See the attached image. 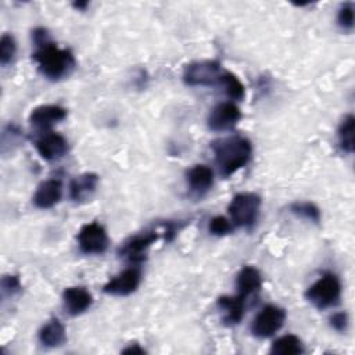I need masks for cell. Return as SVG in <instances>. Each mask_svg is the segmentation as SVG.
I'll list each match as a JSON object with an SVG mask.
<instances>
[{
    "label": "cell",
    "mask_w": 355,
    "mask_h": 355,
    "mask_svg": "<svg viewBox=\"0 0 355 355\" xmlns=\"http://www.w3.org/2000/svg\"><path fill=\"white\" fill-rule=\"evenodd\" d=\"M187 184L191 190V193L197 194V196H202L205 194L214 184V172L209 166L207 165H194L191 166L187 173Z\"/></svg>",
    "instance_id": "cell-16"
},
{
    "label": "cell",
    "mask_w": 355,
    "mask_h": 355,
    "mask_svg": "<svg viewBox=\"0 0 355 355\" xmlns=\"http://www.w3.org/2000/svg\"><path fill=\"white\" fill-rule=\"evenodd\" d=\"M330 324L337 331H345L348 326V315L345 312H337L330 318Z\"/></svg>",
    "instance_id": "cell-27"
},
{
    "label": "cell",
    "mask_w": 355,
    "mask_h": 355,
    "mask_svg": "<svg viewBox=\"0 0 355 355\" xmlns=\"http://www.w3.org/2000/svg\"><path fill=\"white\" fill-rule=\"evenodd\" d=\"M341 295V283L333 273L323 275L305 291V298L318 309L336 305Z\"/></svg>",
    "instance_id": "cell-3"
},
{
    "label": "cell",
    "mask_w": 355,
    "mask_h": 355,
    "mask_svg": "<svg viewBox=\"0 0 355 355\" xmlns=\"http://www.w3.org/2000/svg\"><path fill=\"white\" fill-rule=\"evenodd\" d=\"M241 119V112L233 101H225L215 105L208 115V128L214 132H226L233 129Z\"/></svg>",
    "instance_id": "cell-8"
},
{
    "label": "cell",
    "mask_w": 355,
    "mask_h": 355,
    "mask_svg": "<svg viewBox=\"0 0 355 355\" xmlns=\"http://www.w3.org/2000/svg\"><path fill=\"white\" fill-rule=\"evenodd\" d=\"M218 306L223 311V320L227 324H237L244 315L245 298L241 295H223L218 298Z\"/></svg>",
    "instance_id": "cell-17"
},
{
    "label": "cell",
    "mask_w": 355,
    "mask_h": 355,
    "mask_svg": "<svg viewBox=\"0 0 355 355\" xmlns=\"http://www.w3.org/2000/svg\"><path fill=\"white\" fill-rule=\"evenodd\" d=\"M261 207V197L255 193H239L236 194L229 207V215L232 222L240 227H251L258 218Z\"/></svg>",
    "instance_id": "cell-4"
},
{
    "label": "cell",
    "mask_w": 355,
    "mask_h": 355,
    "mask_svg": "<svg viewBox=\"0 0 355 355\" xmlns=\"http://www.w3.org/2000/svg\"><path fill=\"white\" fill-rule=\"evenodd\" d=\"M354 123L355 119L352 115H347L338 126V144L344 153H354Z\"/></svg>",
    "instance_id": "cell-21"
},
{
    "label": "cell",
    "mask_w": 355,
    "mask_h": 355,
    "mask_svg": "<svg viewBox=\"0 0 355 355\" xmlns=\"http://www.w3.org/2000/svg\"><path fill=\"white\" fill-rule=\"evenodd\" d=\"M233 226L225 216H215L209 220L208 230L214 236H225L232 232Z\"/></svg>",
    "instance_id": "cell-26"
},
{
    "label": "cell",
    "mask_w": 355,
    "mask_h": 355,
    "mask_svg": "<svg viewBox=\"0 0 355 355\" xmlns=\"http://www.w3.org/2000/svg\"><path fill=\"white\" fill-rule=\"evenodd\" d=\"M98 183V176L93 172L82 173L69 183V197L75 202H83L93 197Z\"/></svg>",
    "instance_id": "cell-15"
},
{
    "label": "cell",
    "mask_w": 355,
    "mask_h": 355,
    "mask_svg": "<svg viewBox=\"0 0 355 355\" xmlns=\"http://www.w3.org/2000/svg\"><path fill=\"white\" fill-rule=\"evenodd\" d=\"M304 352L301 340L294 334H286L273 341L270 354L275 355H297Z\"/></svg>",
    "instance_id": "cell-20"
},
{
    "label": "cell",
    "mask_w": 355,
    "mask_h": 355,
    "mask_svg": "<svg viewBox=\"0 0 355 355\" xmlns=\"http://www.w3.org/2000/svg\"><path fill=\"white\" fill-rule=\"evenodd\" d=\"M122 352H123V354H144L146 351H144L143 348H140L139 344H133V345L126 347Z\"/></svg>",
    "instance_id": "cell-29"
},
{
    "label": "cell",
    "mask_w": 355,
    "mask_h": 355,
    "mask_svg": "<svg viewBox=\"0 0 355 355\" xmlns=\"http://www.w3.org/2000/svg\"><path fill=\"white\" fill-rule=\"evenodd\" d=\"M78 244L83 254H103L108 247V236L105 229L97 223H86L78 233Z\"/></svg>",
    "instance_id": "cell-7"
},
{
    "label": "cell",
    "mask_w": 355,
    "mask_h": 355,
    "mask_svg": "<svg viewBox=\"0 0 355 355\" xmlns=\"http://www.w3.org/2000/svg\"><path fill=\"white\" fill-rule=\"evenodd\" d=\"M140 270L137 268H128L122 270L119 275L112 277L105 286H104V293L111 294V295H129L135 293L140 284Z\"/></svg>",
    "instance_id": "cell-10"
},
{
    "label": "cell",
    "mask_w": 355,
    "mask_h": 355,
    "mask_svg": "<svg viewBox=\"0 0 355 355\" xmlns=\"http://www.w3.org/2000/svg\"><path fill=\"white\" fill-rule=\"evenodd\" d=\"M62 301L68 313L72 316H78L86 312L92 306L93 297L85 287L73 286V287H67L64 290Z\"/></svg>",
    "instance_id": "cell-12"
},
{
    "label": "cell",
    "mask_w": 355,
    "mask_h": 355,
    "mask_svg": "<svg viewBox=\"0 0 355 355\" xmlns=\"http://www.w3.org/2000/svg\"><path fill=\"white\" fill-rule=\"evenodd\" d=\"M286 320V311L276 305H266L254 318L251 333L258 338H268L277 333Z\"/></svg>",
    "instance_id": "cell-6"
},
{
    "label": "cell",
    "mask_w": 355,
    "mask_h": 355,
    "mask_svg": "<svg viewBox=\"0 0 355 355\" xmlns=\"http://www.w3.org/2000/svg\"><path fill=\"white\" fill-rule=\"evenodd\" d=\"M290 212L294 214L298 218H304L308 219L313 223H319L320 222V211L319 208L309 201H297L293 202L290 207Z\"/></svg>",
    "instance_id": "cell-23"
},
{
    "label": "cell",
    "mask_w": 355,
    "mask_h": 355,
    "mask_svg": "<svg viewBox=\"0 0 355 355\" xmlns=\"http://www.w3.org/2000/svg\"><path fill=\"white\" fill-rule=\"evenodd\" d=\"M158 240L157 232H144L139 233L136 236H132L128 239L121 248L118 250V254L132 262H141L146 257L147 250L151 247L153 243Z\"/></svg>",
    "instance_id": "cell-9"
},
{
    "label": "cell",
    "mask_w": 355,
    "mask_h": 355,
    "mask_svg": "<svg viewBox=\"0 0 355 355\" xmlns=\"http://www.w3.org/2000/svg\"><path fill=\"white\" fill-rule=\"evenodd\" d=\"M62 196V183L58 179H49L42 182L35 194L33 204L40 209H47L54 207Z\"/></svg>",
    "instance_id": "cell-13"
},
{
    "label": "cell",
    "mask_w": 355,
    "mask_h": 355,
    "mask_svg": "<svg viewBox=\"0 0 355 355\" xmlns=\"http://www.w3.org/2000/svg\"><path fill=\"white\" fill-rule=\"evenodd\" d=\"M220 64L215 60L194 61L184 67L183 82L189 86H211L220 79Z\"/></svg>",
    "instance_id": "cell-5"
},
{
    "label": "cell",
    "mask_w": 355,
    "mask_h": 355,
    "mask_svg": "<svg viewBox=\"0 0 355 355\" xmlns=\"http://www.w3.org/2000/svg\"><path fill=\"white\" fill-rule=\"evenodd\" d=\"M211 148L222 176L229 178L247 165L252 154L251 141L243 136H229L214 140Z\"/></svg>",
    "instance_id": "cell-1"
},
{
    "label": "cell",
    "mask_w": 355,
    "mask_h": 355,
    "mask_svg": "<svg viewBox=\"0 0 355 355\" xmlns=\"http://www.w3.org/2000/svg\"><path fill=\"white\" fill-rule=\"evenodd\" d=\"M87 1H82V3H73V7L78 8V10H83L85 7H87Z\"/></svg>",
    "instance_id": "cell-30"
},
{
    "label": "cell",
    "mask_w": 355,
    "mask_h": 355,
    "mask_svg": "<svg viewBox=\"0 0 355 355\" xmlns=\"http://www.w3.org/2000/svg\"><path fill=\"white\" fill-rule=\"evenodd\" d=\"M36 150L39 155L46 161H57L62 158L68 151V141L60 133H46L36 141Z\"/></svg>",
    "instance_id": "cell-11"
},
{
    "label": "cell",
    "mask_w": 355,
    "mask_h": 355,
    "mask_svg": "<svg viewBox=\"0 0 355 355\" xmlns=\"http://www.w3.org/2000/svg\"><path fill=\"white\" fill-rule=\"evenodd\" d=\"M33 60L37 62L40 73L50 80L69 76L76 65L73 54L67 49H58L53 42L37 47Z\"/></svg>",
    "instance_id": "cell-2"
},
{
    "label": "cell",
    "mask_w": 355,
    "mask_h": 355,
    "mask_svg": "<svg viewBox=\"0 0 355 355\" xmlns=\"http://www.w3.org/2000/svg\"><path fill=\"white\" fill-rule=\"evenodd\" d=\"M67 340V333H65V327L64 324L53 318L50 319L46 324L42 326V329L39 330V341L40 344H43L44 347L49 348H54V347H60L65 343Z\"/></svg>",
    "instance_id": "cell-18"
},
{
    "label": "cell",
    "mask_w": 355,
    "mask_h": 355,
    "mask_svg": "<svg viewBox=\"0 0 355 355\" xmlns=\"http://www.w3.org/2000/svg\"><path fill=\"white\" fill-rule=\"evenodd\" d=\"M3 290L4 291H8V293H15V291H19L21 290V283H19V279L17 276H4L3 277Z\"/></svg>",
    "instance_id": "cell-28"
},
{
    "label": "cell",
    "mask_w": 355,
    "mask_h": 355,
    "mask_svg": "<svg viewBox=\"0 0 355 355\" xmlns=\"http://www.w3.org/2000/svg\"><path fill=\"white\" fill-rule=\"evenodd\" d=\"M337 22L344 31H351L354 28V4L344 3L338 11Z\"/></svg>",
    "instance_id": "cell-25"
},
{
    "label": "cell",
    "mask_w": 355,
    "mask_h": 355,
    "mask_svg": "<svg viewBox=\"0 0 355 355\" xmlns=\"http://www.w3.org/2000/svg\"><path fill=\"white\" fill-rule=\"evenodd\" d=\"M15 50H17V44L14 37L8 33H4L0 39V62L3 65H7L8 62H11V60L15 55Z\"/></svg>",
    "instance_id": "cell-24"
},
{
    "label": "cell",
    "mask_w": 355,
    "mask_h": 355,
    "mask_svg": "<svg viewBox=\"0 0 355 355\" xmlns=\"http://www.w3.org/2000/svg\"><path fill=\"white\" fill-rule=\"evenodd\" d=\"M261 275L257 268L254 266H244L237 275L236 287L239 295L247 298L248 295L257 293L261 288Z\"/></svg>",
    "instance_id": "cell-19"
},
{
    "label": "cell",
    "mask_w": 355,
    "mask_h": 355,
    "mask_svg": "<svg viewBox=\"0 0 355 355\" xmlns=\"http://www.w3.org/2000/svg\"><path fill=\"white\" fill-rule=\"evenodd\" d=\"M67 116V110L60 107V105H53V104H46V105H39L32 110L29 115V122L39 128V129H49L54 123L62 121Z\"/></svg>",
    "instance_id": "cell-14"
},
{
    "label": "cell",
    "mask_w": 355,
    "mask_h": 355,
    "mask_svg": "<svg viewBox=\"0 0 355 355\" xmlns=\"http://www.w3.org/2000/svg\"><path fill=\"white\" fill-rule=\"evenodd\" d=\"M219 83L225 87V93L232 100H241L245 94L244 86L240 82V79L230 72H222Z\"/></svg>",
    "instance_id": "cell-22"
}]
</instances>
